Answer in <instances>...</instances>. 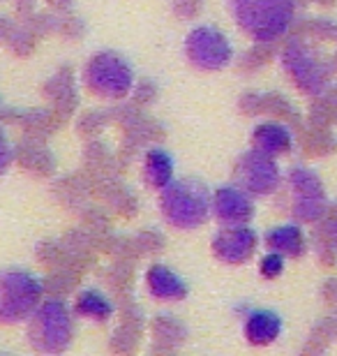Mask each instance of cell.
Listing matches in <instances>:
<instances>
[{
	"instance_id": "6da1fadb",
	"label": "cell",
	"mask_w": 337,
	"mask_h": 356,
	"mask_svg": "<svg viewBox=\"0 0 337 356\" xmlns=\"http://www.w3.org/2000/svg\"><path fill=\"white\" fill-rule=\"evenodd\" d=\"M211 209V192L197 178L174 181L162 192V216L176 229H195L206 222Z\"/></svg>"
},
{
	"instance_id": "7a4b0ae2",
	"label": "cell",
	"mask_w": 337,
	"mask_h": 356,
	"mask_svg": "<svg viewBox=\"0 0 337 356\" xmlns=\"http://www.w3.org/2000/svg\"><path fill=\"white\" fill-rule=\"evenodd\" d=\"M236 21L256 40H275L291 24L293 0H229Z\"/></svg>"
},
{
	"instance_id": "3957f363",
	"label": "cell",
	"mask_w": 337,
	"mask_h": 356,
	"mask_svg": "<svg viewBox=\"0 0 337 356\" xmlns=\"http://www.w3.org/2000/svg\"><path fill=\"white\" fill-rule=\"evenodd\" d=\"M42 282L28 270H0V324L31 319L40 308Z\"/></svg>"
},
{
	"instance_id": "277c9868",
	"label": "cell",
	"mask_w": 337,
	"mask_h": 356,
	"mask_svg": "<svg viewBox=\"0 0 337 356\" xmlns=\"http://www.w3.org/2000/svg\"><path fill=\"white\" fill-rule=\"evenodd\" d=\"M83 81L90 92L104 99H120L132 90L134 74L118 54H97L83 70Z\"/></svg>"
},
{
	"instance_id": "5b68a950",
	"label": "cell",
	"mask_w": 337,
	"mask_h": 356,
	"mask_svg": "<svg viewBox=\"0 0 337 356\" xmlns=\"http://www.w3.org/2000/svg\"><path fill=\"white\" fill-rule=\"evenodd\" d=\"M72 340V319L65 303L47 301L31 315V343L42 352H63Z\"/></svg>"
},
{
	"instance_id": "8992f818",
	"label": "cell",
	"mask_w": 337,
	"mask_h": 356,
	"mask_svg": "<svg viewBox=\"0 0 337 356\" xmlns=\"http://www.w3.org/2000/svg\"><path fill=\"white\" fill-rule=\"evenodd\" d=\"M185 54L192 60V65L202 70H220L231 60V44L213 26H199L188 35Z\"/></svg>"
},
{
	"instance_id": "52a82bcc",
	"label": "cell",
	"mask_w": 337,
	"mask_h": 356,
	"mask_svg": "<svg viewBox=\"0 0 337 356\" xmlns=\"http://www.w3.org/2000/svg\"><path fill=\"white\" fill-rule=\"evenodd\" d=\"M256 248V234L245 225H227L213 238V252L227 264H240L252 257Z\"/></svg>"
},
{
	"instance_id": "ba28073f",
	"label": "cell",
	"mask_w": 337,
	"mask_h": 356,
	"mask_svg": "<svg viewBox=\"0 0 337 356\" xmlns=\"http://www.w3.org/2000/svg\"><path fill=\"white\" fill-rule=\"evenodd\" d=\"M238 178L243 188L256 195H266L277 185V167L268 153L252 151L238 162Z\"/></svg>"
},
{
	"instance_id": "9c48e42d",
	"label": "cell",
	"mask_w": 337,
	"mask_h": 356,
	"mask_svg": "<svg viewBox=\"0 0 337 356\" xmlns=\"http://www.w3.org/2000/svg\"><path fill=\"white\" fill-rule=\"evenodd\" d=\"M213 209L220 222L224 225H245L252 218V202L238 188H222L213 199Z\"/></svg>"
},
{
	"instance_id": "30bf717a",
	"label": "cell",
	"mask_w": 337,
	"mask_h": 356,
	"mask_svg": "<svg viewBox=\"0 0 337 356\" xmlns=\"http://www.w3.org/2000/svg\"><path fill=\"white\" fill-rule=\"evenodd\" d=\"M146 280L150 294L160 298V301H181V298L188 296V284H185V280L176 270H171L164 264L150 266Z\"/></svg>"
},
{
	"instance_id": "8fae6325",
	"label": "cell",
	"mask_w": 337,
	"mask_h": 356,
	"mask_svg": "<svg viewBox=\"0 0 337 356\" xmlns=\"http://www.w3.org/2000/svg\"><path fill=\"white\" fill-rule=\"evenodd\" d=\"M282 331V319L270 310H256L247 317L245 336L252 345H268Z\"/></svg>"
},
{
	"instance_id": "7c38bea8",
	"label": "cell",
	"mask_w": 337,
	"mask_h": 356,
	"mask_svg": "<svg viewBox=\"0 0 337 356\" xmlns=\"http://www.w3.org/2000/svg\"><path fill=\"white\" fill-rule=\"evenodd\" d=\"M146 181L153 185V188L164 190L171 183V176H174V160L167 151L162 148H155L146 155Z\"/></svg>"
},
{
	"instance_id": "4fadbf2b",
	"label": "cell",
	"mask_w": 337,
	"mask_h": 356,
	"mask_svg": "<svg viewBox=\"0 0 337 356\" xmlns=\"http://www.w3.org/2000/svg\"><path fill=\"white\" fill-rule=\"evenodd\" d=\"M254 141H256V146H259V151L275 155V153H284L286 148L291 146V134L289 130H284L282 125L266 123L254 132Z\"/></svg>"
},
{
	"instance_id": "5bb4252c",
	"label": "cell",
	"mask_w": 337,
	"mask_h": 356,
	"mask_svg": "<svg viewBox=\"0 0 337 356\" xmlns=\"http://www.w3.org/2000/svg\"><path fill=\"white\" fill-rule=\"evenodd\" d=\"M76 312L83 317L106 319L113 312V305L104 294H99L95 289H85L83 294H79L76 298Z\"/></svg>"
},
{
	"instance_id": "9a60e30c",
	"label": "cell",
	"mask_w": 337,
	"mask_h": 356,
	"mask_svg": "<svg viewBox=\"0 0 337 356\" xmlns=\"http://www.w3.org/2000/svg\"><path fill=\"white\" fill-rule=\"evenodd\" d=\"M268 245L275 248L277 252H289V254H298L303 250V234H300L298 227L286 225V227H277V229L268 232Z\"/></svg>"
},
{
	"instance_id": "2e32d148",
	"label": "cell",
	"mask_w": 337,
	"mask_h": 356,
	"mask_svg": "<svg viewBox=\"0 0 337 356\" xmlns=\"http://www.w3.org/2000/svg\"><path fill=\"white\" fill-rule=\"evenodd\" d=\"M282 268H284V259H282V254H277V252L268 254V257H263V261H261V273L266 277L279 275L282 273Z\"/></svg>"
},
{
	"instance_id": "e0dca14e",
	"label": "cell",
	"mask_w": 337,
	"mask_h": 356,
	"mask_svg": "<svg viewBox=\"0 0 337 356\" xmlns=\"http://www.w3.org/2000/svg\"><path fill=\"white\" fill-rule=\"evenodd\" d=\"M10 160H12V151H10V146H7V141L0 137V174L5 172V167L10 165Z\"/></svg>"
}]
</instances>
